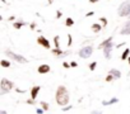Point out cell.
<instances>
[{
    "label": "cell",
    "mask_w": 130,
    "mask_h": 114,
    "mask_svg": "<svg viewBox=\"0 0 130 114\" xmlns=\"http://www.w3.org/2000/svg\"><path fill=\"white\" fill-rule=\"evenodd\" d=\"M55 99H56L57 105H60V106H67V105H68V103H69V100H70V96H69L68 89L65 88L64 85L57 86L56 93H55Z\"/></svg>",
    "instance_id": "6da1fadb"
},
{
    "label": "cell",
    "mask_w": 130,
    "mask_h": 114,
    "mask_svg": "<svg viewBox=\"0 0 130 114\" xmlns=\"http://www.w3.org/2000/svg\"><path fill=\"white\" fill-rule=\"evenodd\" d=\"M13 88H14V84H13L10 80L3 77L2 81H0V95H4V94L9 93Z\"/></svg>",
    "instance_id": "7a4b0ae2"
},
{
    "label": "cell",
    "mask_w": 130,
    "mask_h": 114,
    "mask_svg": "<svg viewBox=\"0 0 130 114\" xmlns=\"http://www.w3.org/2000/svg\"><path fill=\"white\" fill-rule=\"evenodd\" d=\"M5 54H7L8 57H10L12 60L19 62V64H27V62H28V60L26 59L24 56H22V54H17V53H14V52L10 51V49H7V51H5Z\"/></svg>",
    "instance_id": "3957f363"
},
{
    "label": "cell",
    "mask_w": 130,
    "mask_h": 114,
    "mask_svg": "<svg viewBox=\"0 0 130 114\" xmlns=\"http://www.w3.org/2000/svg\"><path fill=\"white\" fill-rule=\"evenodd\" d=\"M117 14H119V17H129V14H130V2L127 0V2H124L120 7H119V9H117Z\"/></svg>",
    "instance_id": "277c9868"
},
{
    "label": "cell",
    "mask_w": 130,
    "mask_h": 114,
    "mask_svg": "<svg viewBox=\"0 0 130 114\" xmlns=\"http://www.w3.org/2000/svg\"><path fill=\"white\" fill-rule=\"evenodd\" d=\"M93 53V47L92 46H86V47H82L78 52L79 57H82V59H88V57H91V54Z\"/></svg>",
    "instance_id": "5b68a950"
},
{
    "label": "cell",
    "mask_w": 130,
    "mask_h": 114,
    "mask_svg": "<svg viewBox=\"0 0 130 114\" xmlns=\"http://www.w3.org/2000/svg\"><path fill=\"white\" fill-rule=\"evenodd\" d=\"M37 43H38V44H41V46H42L43 48H46V49H50V48H51L50 41H48L46 37H43V36L37 37Z\"/></svg>",
    "instance_id": "8992f818"
},
{
    "label": "cell",
    "mask_w": 130,
    "mask_h": 114,
    "mask_svg": "<svg viewBox=\"0 0 130 114\" xmlns=\"http://www.w3.org/2000/svg\"><path fill=\"white\" fill-rule=\"evenodd\" d=\"M113 47H115V46H113V44H112V42H111L110 44H107V46L102 49V51H103V54H105V57H106L107 60H110V59H111V52H112V48H113Z\"/></svg>",
    "instance_id": "52a82bcc"
},
{
    "label": "cell",
    "mask_w": 130,
    "mask_h": 114,
    "mask_svg": "<svg viewBox=\"0 0 130 114\" xmlns=\"http://www.w3.org/2000/svg\"><path fill=\"white\" fill-rule=\"evenodd\" d=\"M40 91H41V86H38V85L31 88V99L36 100V98H37V95H38Z\"/></svg>",
    "instance_id": "ba28073f"
},
{
    "label": "cell",
    "mask_w": 130,
    "mask_h": 114,
    "mask_svg": "<svg viewBox=\"0 0 130 114\" xmlns=\"http://www.w3.org/2000/svg\"><path fill=\"white\" fill-rule=\"evenodd\" d=\"M50 70H51V67H50L48 65H46V64L40 65V66H38V69H37L38 74H48V72H50Z\"/></svg>",
    "instance_id": "9c48e42d"
},
{
    "label": "cell",
    "mask_w": 130,
    "mask_h": 114,
    "mask_svg": "<svg viewBox=\"0 0 130 114\" xmlns=\"http://www.w3.org/2000/svg\"><path fill=\"white\" fill-rule=\"evenodd\" d=\"M120 33H121V34H130V20H127V22L124 24V27L121 28Z\"/></svg>",
    "instance_id": "30bf717a"
},
{
    "label": "cell",
    "mask_w": 130,
    "mask_h": 114,
    "mask_svg": "<svg viewBox=\"0 0 130 114\" xmlns=\"http://www.w3.org/2000/svg\"><path fill=\"white\" fill-rule=\"evenodd\" d=\"M51 53L52 54H56V56H65V54H69L70 52L69 51H67V52H64V51H61L60 48H54V49H51Z\"/></svg>",
    "instance_id": "8fae6325"
},
{
    "label": "cell",
    "mask_w": 130,
    "mask_h": 114,
    "mask_svg": "<svg viewBox=\"0 0 130 114\" xmlns=\"http://www.w3.org/2000/svg\"><path fill=\"white\" fill-rule=\"evenodd\" d=\"M116 103H119V99L117 98H111L110 100H103L102 101V105L107 106V105H112V104H116Z\"/></svg>",
    "instance_id": "7c38bea8"
},
{
    "label": "cell",
    "mask_w": 130,
    "mask_h": 114,
    "mask_svg": "<svg viewBox=\"0 0 130 114\" xmlns=\"http://www.w3.org/2000/svg\"><path fill=\"white\" fill-rule=\"evenodd\" d=\"M108 74L112 75L115 79H120V77H121V72H120L119 70H116V69H111V70L108 71Z\"/></svg>",
    "instance_id": "4fadbf2b"
},
{
    "label": "cell",
    "mask_w": 130,
    "mask_h": 114,
    "mask_svg": "<svg viewBox=\"0 0 130 114\" xmlns=\"http://www.w3.org/2000/svg\"><path fill=\"white\" fill-rule=\"evenodd\" d=\"M112 39H113V37H108V38H107L106 41H103V42H102V43H101V44L98 46V48H100V49H103V48H105V47H106L107 44H110V43L112 42Z\"/></svg>",
    "instance_id": "5bb4252c"
},
{
    "label": "cell",
    "mask_w": 130,
    "mask_h": 114,
    "mask_svg": "<svg viewBox=\"0 0 130 114\" xmlns=\"http://www.w3.org/2000/svg\"><path fill=\"white\" fill-rule=\"evenodd\" d=\"M129 54H130V49L129 48H126L124 52H122V54H121V57H120V59L124 61V60H127L129 59Z\"/></svg>",
    "instance_id": "9a60e30c"
},
{
    "label": "cell",
    "mask_w": 130,
    "mask_h": 114,
    "mask_svg": "<svg viewBox=\"0 0 130 114\" xmlns=\"http://www.w3.org/2000/svg\"><path fill=\"white\" fill-rule=\"evenodd\" d=\"M101 29H102V27H101L98 23H94V24H92V31H93L94 33H98V32H101Z\"/></svg>",
    "instance_id": "2e32d148"
},
{
    "label": "cell",
    "mask_w": 130,
    "mask_h": 114,
    "mask_svg": "<svg viewBox=\"0 0 130 114\" xmlns=\"http://www.w3.org/2000/svg\"><path fill=\"white\" fill-rule=\"evenodd\" d=\"M23 25H26V23H24L23 20H21V22H15V23L13 24V27H14L15 29H21Z\"/></svg>",
    "instance_id": "e0dca14e"
},
{
    "label": "cell",
    "mask_w": 130,
    "mask_h": 114,
    "mask_svg": "<svg viewBox=\"0 0 130 114\" xmlns=\"http://www.w3.org/2000/svg\"><path fill=\"white\" fill-rule=\"evenodd\" d=\"M65 25L67 27H72V25H74V19L73 18H67V20H65Z\"/></svg>",
    "instance_id": "ac0fdd59"
},
{
    "label": "cell",
    "mask_w": 130,
    "mask_h": 114,
    "mask_svg": "<svg viewBox=\"0 0 130 114\" xmlns=\"http://www.w3.org/2000/svg\"><path fill=\"white\" fill-rule=\"evenodd\" d=\"M40 105H41V108H42L45 111H47V110L50 109V105H48V103H46V101H41Z\"/></svg>",
    "instance_id": "d6986e66"
},
{
    "label": "cell",
    "mask_w": 130,
    "mask_h": 114,
    "mask_svg": "<svg viewBox=\"0 0 130 114\" xmlns=\"http://www.w3.org/2000/svg\"><path fill=\"white\" fill-rule=\"evenodd\" d=\"M59 41H60V37H59V36H55V37H54V43H55V48H60V43H59Z\"/></svg>",
    "instance_id": "ffe728a7"
},
{
    "label": "cell",
    "mask_w": 130,
    "mask_h": 114,
    "mask_svg": "<svg viewBox=\"0 0 130 114\" xmlns=\"http://www.w3.org/2000/svg\"><path fill=\"white\" fill-rule=\"evenodd\" d=\"M0 65L3 67H10V61H7V60H2L0 61Z\"/></svg>",
    "instance_id": "44dd1931"
},
{
    "label": "cell",
    "mask_w": 130,
    "mask_h": 114,
    "mask_svg": "<svg viewBox=\"0 0 130 114\" xmlns=\"http://www.w3.org/2000/svg\"><path fill=\"white\" fill-rule=\"evenodd\" d=\"M96 66H97V62H96V61H93L92 64H89V66H88V67H89V70H91V71H94V70H96Z\"/></svg>",
    "instance_id": "7402d4cb"
},
{
    "label": "cell",
    "mask_w": 130,
    "mask_h": 114,
    "mask_svg": "<svg viewBox=\"0 0 130 114\" xmlns=\"http://www.w3.org/2000/svg\"><path fill=\"white\" fill-rule=\"evenodd\" d=\"M113 80H115V77H113L112 75H110V74H108V75L106 76V81H107V82H111V81H113Z\"/></svg>",
    "instance_id": "603a6c76"
},
{
    "label": "cell",
    "mask_w": 130,
    "mask_h": 114,
    "mask_svg": "<svg viewBox=\"0 0 130 114\" xmlns=\"http://www.w3.org/2000/svg\"><path fill=\"white\" fill-rule=\"evenodd\" d=\"M72 42H73L72 34H68V47H70V46H72Z\"/></svg>",
    "instance_id": "cb8c5ba5"
},
{
    "label": "cell",
    "mask_w": 130,
    "mask_h": 114,
    "mask_svg": "<svg viewBox=\"0 0 130 114\" xmlns=\"http://www.w3.org/2000/svg\"><path fill=\"white\" fill-rule=\"evenodd\" d=\"M72 108H73V105H67V106L61 108V110H62V111H68V110H70Z\"/></svg>",
    "instance_id": "d4e9b609"
},
{
    "label": "cell",
    "mask_w": 130,
    "mask_h": 114,
    "mask_svg": "<svg viewBox=\"0 0 130 114\" xmlns=\"http://www.w3.org/2000/svg\"><path fill=\"white\" fill-rule=\"evenodd\" d=\"M26 103H27V104H29V105H35V104H36V100H33V99H28Z\"/></svg>",
    "instance_id": "484cf974"
},
{
    "label": "cell",
    "mask_w": 130,
    "mask_h": 114,
    "mask_svg": "<svg viewBox=\"0 0 130 114\" xmlns=\"http://www.w3.org/2000/svg\"><path fill=\"white\" fill-rule=\"evenodd\" d=\"M61 17H62V13L60 10H56V19H60Z\"/></svg>",
    "instance_id": "4316f807"
},
{
    "label": "cell",
    "mask_w": 130,
    "mask_h": 114,
    "mask_svg": "<svg viewBox=\"0 0 130 114\" xmlns=\"http://www.w3.org/2000/svg\"><path fill=\"white\" fill-rule=\"evenodd\" d=\"M43 111H45V110H43L42 108H37V109H36V113H37V114H43Z\"/></svg>",
    "instance_id": "83f0119b"
},
{
    "label": "cell",
    "mask_w": 130,
    "mask_h": 114,
    "mask_svg": "<svg viewBox=\"0 0 130 114\" xmlns=\"http://www.w3.org/2000/svg\"><path fill=\"white\" fill-rule=\"evenodd\" d=\"M62 66H64L65 69H70V67H72L70 64H68V62H62Z\"/></svg>",
    "instance_id": "f1b7e54d"
},
{
    "label": "cell",
    "mask_w": 130,
    "mask_h": 114,
    "mask_svg": "<svg viewBox=\"0 0 130 114\" xmlns=\"http://www.w3.org/2000/svg\"><path fill=\"white\" fill-rule=\"evenodd\" d=\"M100 22H102V23H103V25H106V24H107V19H106V18H102V17H101V18H100Z\"/></svg>",
    "instance_id": "f546056e"
},
{
    "label": "cell",
    "mask_w": 130,
    "mask_h": 114,
    "mask_svg": "<svg viewBox=\"0 0 130 114\" xmlns=\"http://www.w3.org/2000/svg\"><path fill=\"white\" fill-rule=\"evenodd\" d=\"M29 28H31L32 31H35V29H36V23H31V24H29Z\"/></svg>",
    "instance_id": "4dcf8cb0"
},
{
    "label": "cell",
    "mask_w": 130,
    "mask_h": 114,
    "mask_svg": "<svg viewBox=\"0 0 130 114\" xmlns=\"http://www.w3.org/2000/svg\"><path fill=\"white\" fill-rule=\"evenodd\" d=\"M92 15H94V12L92 10V12H88L87 14H86V17H92Z\"/></svg>",
    "instance_id": "1f68e13d"
},
{
    "label": "cell",
    "mask_w": 130,
    "mask_h": 114,
    "mask_svg": "<svg viewBox=\"0 0 130 114\" xmlns=\"http://www.w3.org/2000/svg\"><path fill=\"white\" fill-rule=\"evenodd\" d=\"M70 66H72V67H77V66H78V64H77L75 61H72V62H70Z\"/></svg>",
    "instance_id": "d6a6232c"
},
{
    "label": "cell",
    "mask_w": 130,
    "mask_h": 114,
    "mask_svg": "<svg viewBox=\"0 0 130 114\" xmlns=\"http://www.w3.org/2000/svg\"><path fill=\"white\" fill-rule=\"evenodd\" d=\"M91 114H102V111H100V110H93Z\"/></svg>",
    "instance_id": "836d02e7"
},
{
    "label": "cell",
    "mask_w": 130,
    "mask_h": 114,
    "mask_svg": "<svg viewBox=\"0 0 130 114\" xmlns=\"http://www.w3.org/2000/svg\"><path fill=\"white\" fill-rule=\"evenodd\" d=\"M122 46H125V42H122V43H120V44H117L115 48H120V47H122Z\"/></svg>",
    "instance_id": "e575fe53"
},
{
    "label": "cell",
    "mask_w": 130,
    "mask_h": 114,
    "mask_svg": "<svg viewBox=\"0 0 130 114\" xmlns=\"http://www.w3.org/2000/svg\"><path fill=\"white\" fill-rule=\"evenodd\" d=\"M15 91H17V93H21V94L24 93V90H21V89H15Z\"/></svg>",
    "instance_id": "d590c367"
},
{
    "label": "cell",
    "mask_w": 130,
    "mask_h": 114,
    "mask_svg": "<svg viewBox=\"0 0 130 114\" xmlns=\"http://www.w3.org/2000/svg\"><path fill=\"white\" fill-rule=\"evenodd\" d=\"M14 19H15V17H14V15H12V17H9V22H10V20H14Z\"/></svg>",
    "instance_id": "8d00e7d4"
},
{
    "label": "cell",
    "mask_w": 130,
    "mask_h": 114,
    "mask_svg": "<svg viewBox=\"0 0 130 114\" xmlns=\"http://www.w3.org/2000/svg\"><path fill=\"white\" fill-rule=\"evenodd\" d=\"M0 114H8L5 110H0Z\"/></svg>",
    "instance_id": "74e56055"
},
{
    "label": "cell",
    "mask_w": 130,
    "mask_h": 114,
    "mask_svg": "<svg viewBox=\"0 0 130 114\" xmlns=\"http://www.w3.org/2000/svg\"><path fill=\"white\" fill-rule=\"evenodd\" d=\"M98 0H89V3H97Z\"/></svg>",
    "instance_id": "f35d334b"
},
{
    "label": "cell",
    "mask_w": 130,
    "mask_h": 114,
    "mask_svg": "<svg viewBox=\"0 0 130 114\" xmlns=\"http://www.w3.org/2000/svg\"><path fill=\"white\" fill-rule=\"evenodd\" d=\"M47 3H48V4H52V3H54V0H47Z\"/></svg>",
    "instance_id": "ab89813d"
},
{
    "label": "cell",
    "mask_w": 130,
    "mask_h": 114,
    "mask_svg": "<svg viewBox=\"0 0 130 114\" xmlns=\"http://www.w3.org/2000/svg\"><path fill=\"white\" fill-rule=\"evenodd\" d=\"M0 2H2V3H7V0H0Z\"/></svg>",
    "instance_id": "60d3db41"
},
{
    "label": "cell",
    "mask_w": 130,
    "mask_h": 114,
    "mask_svg": "<svg viewBox=\"0 0 130 114\" xmlns=\"http://www.w3.org/2000/svg\"><path fill=\"white\" fill-rule=\"evenodd\" d=\"M127 62H129V65H130V57H129V59H127Z\"/></svg>",
    "instance_id": "b9f144b4"
},
{
    "label": "cell",
    "mask_w": 130,
    "mask_h": 114,
    "mask_svg": "<svg viewBox=\"0 0 130 114\" xmlns=\"http://www.w3.org/2000/svg\"><path fill=\"white\" fill-rule=\"evenodd\" d=\"M129 17H130V14H129Z\"/></svg>",
    "instance_id": "7bdbcfd3"
}]
</instances>
